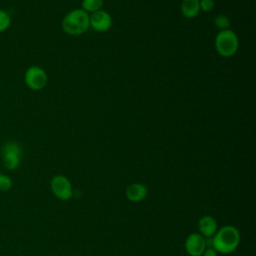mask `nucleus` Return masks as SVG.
Segmentation results:
<instances>
[{"label":"nucleus","mask_w":256,"mask_h":256,"mask_svg":"<svg viewBox=\"0 0 256 256\" xmlns=\"http://www.w3.org/2000/svg\"><path fill=\"white\" fill-rule=\"evenodd\" d=\"M210 241L208 246L213 247L218 253L230 254L234 252L240 244V232L232 225H225L219 228L211 238H206Z\"/></svg>","instance_id":"1"},{"label":"nucleus","mask_w":256,"mask_h":256,"mask_svg":"<svg viewBox=\"0 0 256 256\" xmlns=\"http://www.w3.org/2000/svg\"><path fill=\"white\" fill-rule=\"evenodd\" d=\"M61 27L70 36L81 35L90 27L89 14L80 8L73 9L63 17Z\"/></svg>","instance_id":"2"},{"label":"nucleus","mask_w":256,"mask_h":256,"mask_svg":"<svg viewBox=\"0 0 256 256\" xmlns=\"http://www.w3.org/2000/svg\"><path fill=\"white\" fill-rule=\"evenodd\" d=\"M215 49L222 57L233 56L239 47V39L236 33L231 29L221 30L215 37Z\"/></svg>","instance_id":"3"},{"label":"nucleus","mask_w":256,"mask_h":256,"mask_svg":"<svg viewBox=\"0 0 256 256\" xmlns=\"http://www.w3.org/2000/svg\"><path fill=\"white\" fill-rule=\"evenodd\" d=\"M21 157L22 147L18 142L11 140L3 144L1 148V159L7 170H16L21 163Z\"/></svg>","instance_id":"4"},{"label":"nucleus","mask_w":256,"mask_h":256,"mask_svg":"<svg viewBox=\"0 0 256 256\" xmlns=\"http://www.w3.org/2000/svg\"><path fill=\"white\" fill-rule=\"evenodd\" d=\"M48 81L47 73L43 68L37 65L28 67L24 73V82L26 86L34 91L43 89Z\"/></svg>","instance_id":"5"},{"label":"nucleus","mask_w":256,"mask_h":256,"mask_svg":"<svg viewBox=\"0 0 256 256\" xmlns=\"http://www.w3.org/2000/svg\"><path fill=\"white\" fill-rule=\"evenodd\" d=\"M50 189L53 195L62 201H68L73 197V188L70 180L61 174L54 175L50 180Z\"/></svg>","instance_id":"6"},{"label":"nucleus","mask_w":256,"mask_h":256,"mask_svg":"<svg viewBox=\"0 0 256 256\" xmlns=\"http://www.w3.org/2000/svg\"><path fill=\"white\" fill-rule=\"evenodd\" d=\"M207 247L206 238L198 232L189 234L184 242V248L189 256H202Z\"/></svg>","instance_id":"7"},{"label":"nucleus","mask_w":256,"mask_h":256,"mask_svg":"<svg viewBox=\"0 0 256 256\" xmlns=\"http://www.w3.org/2000/svg\"><path fill=\"white\" fill-rule=\"evenodd\" d=\"M113 20L111 15L105 10H98L89 14L90 27L97 32H106L112 26Z\"/></svg>","instance_id":"8"},{"label":"nucleus","mask_w":256,"mask_h":256,"mask_svg":"<svg viewBox=\"0 0 256 256\" xmlns=\"http://www.w3.org/2000/svg\"><path fill=\"white\" fill-rule=\"evenodd\" d=\"M198 233L205 238H211L218 230V223L211 215H204L198 220Z\"/></svg>","instance_id":"9"},{"label":"nucleus","mask_w":256,"mask_h":256,"mask_svg":"<svg viewBox=\"0 0 256 256\" xmlns=\"http://www.w3.org/2000/svg\"><path fill=\"white\" fill-rule=\"evenodd\" d=\"M148 195V188L142 183H132L130 184L125 191V196L130 202H141Z\"/></svg>","instance_id":"10"},{"label":"nucleus","mask_w":256,"mask_h":256,"mask_svg":"<svg viewBox=\"0 0 256 256\" xmlns=\"http://www.w3.org/2000/svg\"><path fill=\"white\" fill-rule=\"evenodd\" d=\"M180 11L185 18H195L200 13L199 0H182Z\"/></svg>","instance_id":"11"},{"label":"nucleus","mask_w":256,"mask_h":256,"mask_svg":"<svg viewBox=\"0 0 256 256\" xmlns=\"http://www.w3.org/2000/svg\"><path fill=\"white\" fill-rule=\"evenodd\" d=\"M104 0H82V8L88 14L101 10Z\"/></svg>","instance_id":"12"},{"label":"nucleus","mask_w":256,"mask_h":256,"mask_svg":"<svg viewBox=\"0 0 256 256\" xmlns=\"http://www.w3.org/2000/svg\"><path fill=\"white\" fill-rule=\"evenodd\" d=\"M213 23H214V26L217 29H219V31L230 29V26H231L230 19L225 14H218V15H216L214 17Z\"/></svg>","instance_id":"13"},{"label":"nucleus","mask_w":256,"mask_h":256,"mask_svg":"<svg viewBox=\"0 0 256 256\" xmlns=\"http://www.w3.org/2000/svg\"><path fill=\"white\" fill-rule=\"evenodd\" d=\"M11 25V16L8 12L0 9V33L5 32Z\"/></svg>","instance_id":"14"},{"label":"nucleus","mask_w":256,"mask_h":256,"mask_svg":"<svg viewBox=\"0 0 256 256\" xmlns=\"http://www.w3.org/2000/svg\"><path fill=\"white\" fill-rule=\"evenodd\" d=\"M13 186V181L10 176L0 173V191L1 192H7L9 191Z\"/></svg>","instance_id":"15"},{"label":"nucleus","mask_w":256,"mask_h":256,"mask_svg":"<svg viewBox=\"0 0 256 256\" xmlns=\"http://www.w3.org/2000/svg\"><path fill=\"white\" fill-rule=\"evenodd\" d=\"M199 5H200V10L203 12H210L214 8V0H199Z\"/></svg>","instance_id":"16"},{"label":"nucleus","mask_w":256,"mask_h":256,"mask_svg":"<svg viewBox=\"0 0 256 256\" xmlns=\"http://www.w3.org/2000/svg\"><path fill=\"white\" fill-rule=\"evenodd\" d=\"M218 252L213 248V247H210V246H207L206 249L204 250L202 256H218Z\"/></svg>","instance_id":"17"}]
</instances>
